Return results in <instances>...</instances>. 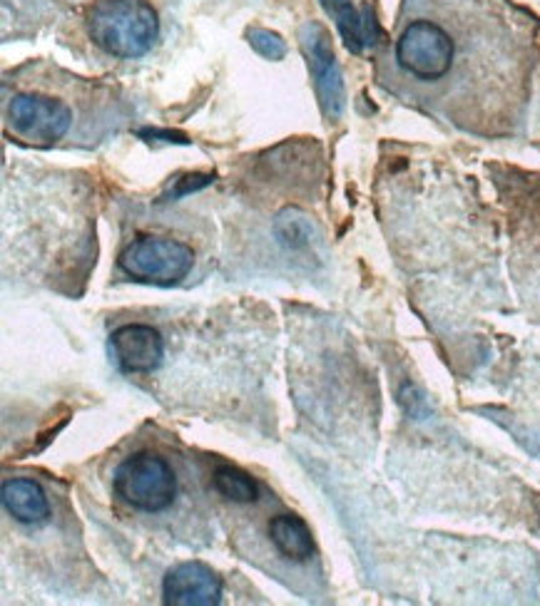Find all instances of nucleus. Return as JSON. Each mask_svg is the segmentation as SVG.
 Segmentation results:
<instances>
[{"instance_id": "nucleus-2", "label": "nucleus", "mask_w": 540, "mask_h": 606, "mask_svg": "<svg viewBox=\"0 0 540 606\" xmlns=\"http://www.w3.org/2000/svg\"><path fill=\"white\" fill-rule=\"evenodd\" d=\"M112 490L125 505L140 513H165L177 497V477L173 465L155 453H135L118 465L112 475Z\"/></svg>"}, {"instance_id": "nucleus-9", "label": "nucleus", "mask_w": 540, "mask_h": 606, "mask_svg": "<svg viewBox=\"0 0 540 606\" xmlns=\"http://www.w3.org/2000/svg\"><path fill=\"white\" fill-rule=\"evenodd\" d=\"M0 499L6 513L20 525H42L50 517L48 495L36 480H26V477L6 480Z\"/></svg>"}, {"instance_id": "nucleus-12", "label": "nucleus", "mask_w": 540, "mask_h": 606, "mask_svg": "<svg viewBox=\"0 0 540 606\" xmlns=\"http://www.w3.org/2000/svg\"><path fill=\"white\" fill-rule=\"evenodd\" d=\"M212 483H215V490L222 497H227L232 503L239 505H249L259 495L257 483H254L249 475L235 470V467H219L215 477H212Z\"/></svg>"}, {"instance_id": "nucleus-6", "label": "nucleus", "mask_w": 540, "mask_h": 606, "mask_svg": "<svg viewBox=\"0 0 540 606\" xmlns=\"http://www.w3.org/2000/svg\"><path fill=\"white\" fill-rule=\"evenodd\" d=\"M110 350L125 374H153L165 358V338L147 324H125L112 331Z\"/></svg>"}, {"instance_id": "nucleus-8", "label": "nucleus", "mask_w": 540, "mask_h": 606, "mask_svg": "<svg viewBox=\"0 0 540 606\" xmlns=\"http://www.w3.org/2000/svg\"><path fill=\"white\" fill-rule=\"evenodd\" d=\"M163 599L173 606H212L222 602V579L203 562H185L167 572Z\"/></svg>"}, {"instance_id": "nucleus-13", "label": "nucleus", "mask_w": 540, "mask_h": 606, "mask_svg": "<svg viewBox=\"0 0 540 606\" xmlns=\"http://www.w3.org/2000/svg\"><path fill=\"white\" fill-rule=\"evenodd\" d=\"M274 234H277V239L284 244V247L302 249L312 241L314 225H312V219L304 215V211L287 209V211H282L277 221H274Z\"/></svg>"}, {"instance_id": "nucleus-11", "label": "nucleus", "mask_w": 540, "mask_h": 606, "mask_svg": "<svg viewBox=\"0 0 540 606\" xmlns=\"http://www.w3.org/2000/svg\"><path fill=\"white\" fill-rule=\"evenodd\" d=\"M324 8L330 10L334 16L338 33H342L346 48L352 52H362L366 46H372L374 42V33H372V18L366 16L362 18L356 13V8L352 6V0H322Z\"/></svg>"}, {"instance_id": "nucleus-10", "label": "nucleus", "mask_w": 540, "mask_h": 606, "mask_svg": "<svg viewBox=\"0 0 540 606\" xmlns=\"http://www.w3.org/2000/svg\"><path fill=\"white\" fill-rule=\"evenodd\" d=\"M269 539L282 557L306 562L314 555V539L304 519L294 515H277L269 523Z\"/></svg>"}, {"instance_id": "nucleus-14", "label": "nucleus", "mask_w": 540, "mask_h": 606, "mask_svg": "<svg viewBox=\"0 0 540 606\" xmlns=\"http://www.w3.org/2000/svg\"><path fill=\"white\" fill-rule=\"evenodd\" d=\"M249 46L259 52V56L269 58V60H282L284 52H287V46L277 33H269V30H252L249 33Z\"/></svg>"}, {"instance_id": "nucleus-4", "label": "nucleus", "mask_w": 540, "mask_h": 606, "mask_svg": "<svg viewBox=\"0 0 540 606\" xmlns=\"http://www.w3.org/2000/svg\"><path fill=\"white\" fill-rule=\"evenodd\" d=\"M453 40L436 23L416 20L399 38L396 58L401 68L421 80H439L446 76L453 66Z\"/></svg>"}, {"instance_id": "nucleus-7", "label": "nucleus", "mask_w": 540, "mask_h": 606, "mask_svg": "<svg viewBox=\"0 0 540 606\" xmlns=\"http://www.w3.org/2000/svg\"><path fill=\"white\" fill-rule=\"evenodd\" d=\"M304 46L306 52H310V66L316 80V92H320L322 100V110L330 120H336L344 110V82L330 46V36H326L322 26H306Z\"/></svg>"}, {"instance_id": "nucleus-1", "label": "nucleus", "mask_w": 540, "mask_h": 606, "mask_svg": "<svg viewBox=\"0 0 540 606\" xmlns=\"http://www.w3.org/2000/svg\"><path fill=\"white\" fill-rule=\"evenodd\" d=\"M88 33L115 58H143L155 46L160 20L145 0H98L88 16Z\"/></svg>"}, {"instance_id": "nucleus-5", "label": "nucleus", "mask_w": 540, "mask_h": 606, "mask_svg": "<svg viewBox=\"0 0 540 606\" xmlns=\"http://www.w3.org/2000/svg\"><path fill=\"white\" fill-rule=\"evenodd\" d=\"M6 117L20 137L38 145H52L62 140L72 127L70 105L38 92L16 95L8 102Z\"/></svg>"}, {"instance_id": "nucleus-3", "label": "nucleus", "mask_w": 540, "mask_h": 606, "mask_svg": "<svg viewBox=\"0 0 540 606\" xmlns=\"http://www.w3.org/2000/svg\"><path fill=\"white\" fill-rule=\"evenodd\" d=\"M195 251L187 244L165 237H140L120 254V269L135 281L173 286L193 271Z\"/></svg>"}]
</instances>
